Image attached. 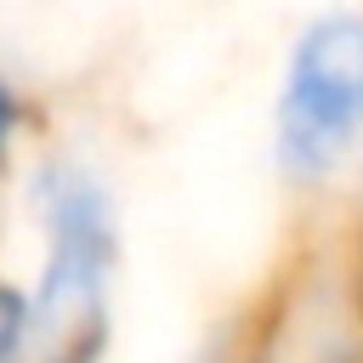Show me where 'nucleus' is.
<instances>
[{"instance_id":"3","label":"nucleus","mask_w":363,"mask_h":363,"mask_svg":"<svg viewBox=\"0 0 363 363\" xmlns=\"http://www.w3.org/2000/svg\"><path fill=\"white\" fill-rule=\"evenodd\" d=\"M28 357V295L0 278V363Z\"/></svg>"},{"instance_id":"2","label":"nucleus","mask_w":363,"mask_h":363,"mask_svg":"<svg viewBox=\"0 0 363 363\" xmlns=\"http://www.w3.org/2000/svg\"><path fill=\"white\" fill-rule=\"evenodd\" d=\"M363 136V11L312 17L272 108V153L289 182H323Z\"/></svg>"},{"instance_id":"4","label":"nucleus","mask_w":363,"mask_h":363,"mask_svg":"<svg viewBox=\"0 0 363 363\" xmlns=\"http://www.w3.org/2000/svg\"><path fill=\"white\" fill-rule=\"evenodd\" d=\"M17 125H23V108H17V91H11V79L0 74V159L11 153V136H17Z\"/></svg>"},{"instance_id":"1","label":"nucleus","mask_w":363,"mask_h":363,"mask_svg":"<svg viewBox=\"0 0 363 363\" xmlns=\"http://www.w3.org/2000/svg\"><path fill=\"white\" fill-rule=\"evenodd\" d=\"M45 267L28 295V352L40 363H96L108 346V278L119 261L113 204L102 182L68 159L34 176Z\"/></svg>"}]
</instances>
